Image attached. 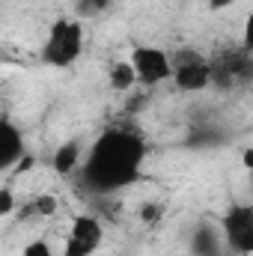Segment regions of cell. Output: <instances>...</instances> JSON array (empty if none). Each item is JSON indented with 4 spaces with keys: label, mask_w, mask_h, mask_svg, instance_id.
Returning <instances> with one entry per match:
<instances>
[{
    "label": "cell",
    "mask_w": 253,
    "mask_h": 256,
    "mask_svg": "<svg viewBox=\"0 0 253 256\" xmlns=\"http://www.w3.org/2000/svg\"><path fill=\"white\" fill-rule=\"evenodd\" d=\"M146 143L134 128H104L86 149L80 182L92 194H114L140 179Z\"/></svg>",
    "instance_id": "6da1fadb"
},
{
    "label": "cell",
    "mask_w": 253,
    "mask_h": 256,
    "mask_svg": "<svg viewBox=\"0 0 253 256\" xmlns=\"http://www.w3.org/2000/svg\"><path fill=\"white\" fill-rule=\"evenodd\" d=\"M84 45H86V36H84L80 18H66L63 15V18H54V24L48 27L39 57L51 68H72L80 60Z\"/></svg>",
    "instance_id": "7a4b0ae2"
},
{
    "label": "cell",
    "mask_w": 253,
    "mask_h": 256,
    "mask_svg": "<svg viewBox=\"0 0 253 256\" xmlns=\"http://www.w3.org/2000/svg\"><path fill=\"white\" fill-rule=\"evenodd\" d=\"M173 84L182 92H202L214 84L212 57L196 48H179L173 54Z\"/></svg>",
    "instance_id": "3957f363"
},
{
    "label": "cell",
    "mask_w": 253,
    "mask_h": 256,
    "mask_svg": "<svg viewBox=\"0 0 253 256\" xmlns=\"http://www.w3.org/2000/svg\"><path fill=\"white\" fill-rule=\"evenodd\" d=\"M220 238L236 256H253V202H232L220 214Z\"/></svg>",
    "instance_id": "277c9868"
},
{
    "label": "cell",
    "mask_w": 253,
    "mask_h": 256,
    "mask_svg": "<svg viewBox=\"0 0 253 256\" xmlns=\"http://www.w3.org/2000/svg\"><path fill=\"white\" fill-rule=\"evenodd\" d=\"M104 248V224L96 214H74L60 256H96Z\"/></svg>",
    "instance_id": "5b68a950"
},
{
    "label": "cell",
    "mask_w": 253,
    "mask_h": 256,
    "mask_svg": "<svg viewBox=\"0 0 253 256\" xmlns=\"http://www.w3.org/2000/svg\"><path fill=\"white\" fill-rule=\"evenodd\" d=\"M128 60L137 72L140 86H158L164 80H173V54L158 45H134Z\"/></svg>",
    "instance_id": "8992f818"
},
{
    "label": "cell",
    "mask_w": 253,
    "mask_h": 256,
    "mask_svg": "<svg viewBox=\"0 0 253 256\" xmlns=\"http://www.w3.org/2000/svg\"><path fill=\"white\" fill-rule=\"evenodd\" d=\"M212 68H214V84L218 86H238L253 80V54L244 48H224L212 54Z\"/></svg>",
    "instance_id": "52a82bcc"
},
{
    "label": "cell",
    "mask_w": 253,
    "mask_h": 256,
    "mask_svg": "<svg viewBox=\"0 0 253 256\" xmlns=\"http://www.w3.org/2000/svg\"><path fill=\"white\" fill-rule=\"evenodd\" d=\"M24 134L18 131V126L3 116L0 120V170L3 173H12L21 161H24Z\"/></svg>",
    "instance_id": "ba28073f"
},
{
    "label": "cell",
    "mask_w": 253,
    "mask_h": 256,
    "mask_svg": "<svg viewBox=\"0 0 253 256\" xmlns=\"http://www.w3.org/2000/svg\"><path fill=\"white\" fill-rule=\"evenodd\" d=\"M84 158H86L84 143H80L78 137H72V140H63V143L57 146V152L51 155V167H54L57 176H72V173H80Z\"/></svg>",
    "instance_id": "9c48e42d"
},
{
    "label": "cell",
    "mask_w": 253,
    "mask_h": 256,
    "mask_svg": "<svg viewBox=\"0 0 253 256\" xmlns=\"http://www.w3.org/2000/svg\"><path fill=\"white\" fill-rule=\"evenodd\" d=\"M57 208H60V200L51 196V194H42V196H33V200L21 202L18 206V218L21 220H45V218L57 214Z\"/></svg>",
    "instance_id": "30bf717a"
},
{
    "label": "cell",
    "mask_w": 253,
    "mask_h": 256,
    "mask_svg": "<svg viewBox=\"0 0 253 256\" xmlns=\"http://www.w3.org/2000/svg\"><path fill=\"white\" fill-rule=\"evenodd\" d=\"M137 84H140V80H137V72H134L131 60H116V63L110 66V72H108V86H110L114 92H131Z\"/></svg>",
    "instance_id": "8fae6325"
},
{
    "label": "cell",
    "mask_w": 253,
    "mask_h": 256,
    "mask_svg": "<svg viewBox=\"0 0 253 256\" xmlns=\"http://www.w3.org/2000/svg\"><path fill=\"white\" fill-rule=\"evenodd\" d=\"M220 242H224V238H220L214 230H208V226H200V230L194 232V254H196V256H218Z\"/></svg>",
    "instance_id": "7c38bea8"
},
{
    "label": "cell",
    "mask_w": 253,
    "mask_h": 256,
    "mask_svg": "<svg viewBox=\"0 0 253 256\" xmlns=\"http://www.w3.org/2000/svg\"><path fill=\"white\" fill-rule=\"evenodd\" d=\"M114 0H78L74 3V18H96L110 9Z\"/></svg>",
    "instance_id": "4fadbf2b"
},
{
    "label": "cell",
    "mask_w": 253,
    "mask_h": 256,
    "mask_svg": "<svg viewBox=\"0 0 253 256\" xmlns=\"http://www.w3.org/2000/svg\"><path fill=\"white\" fill-rule=\"evenodd\" d=\"M18 200H15V191L9 188V185H3L0 188V218H12V214H18Z\"/></svg>",
    "instance_id": "5bb4252c"
},
{
    "label": "cell",
    "mask_w": 253,
    "mask_h": 256,
    "mask_svg": "<svg viewBox=\"0 0 253 256\" xmlns=\"http://www.w3.org/2000/svg\"><path fill=\"white\" fill-rule=\"evenodd\" d=\"M21 256H54V248H51L45 238H33V242L24 244Z\"/></svg>",
    "instance_id": "9a60e30c"
},
{
    "label": "cell",
    "mask_w": 253,
    "mask_h": 256,
    "mask_svg": "<svg viewBox=\"0 0 253 256\" xmlns=\"http://www.w3.org/2000/svg\"><path fill=\"white\" fill-rule=\"evenodd\" d=\"M161 214H164V206H161V202H149V206L140 208V220L149 224V226H155V224L161 220Z\"/></svg>",
    "instance_id": "2e32d148"
},
{
    "label": "cell",
    "mask_w": 253,
    "mask_h": 256,
    "mask_svg": "<svg viewBox=\"0 0 253 256\" xmlns=\"http://www.w3.org/2000/svg\"><path fill=\"white\" fill-rule=\"evenodd\" d=\"M242 48L253 54V9L248 12V18H244V27H242Z\"/></svg>",
    "instance_id": "e0dca14e"
},
{
    "label": "cell",
    "mask_w": 253,
    "mask_h": 256,
    "mask_svg": "<svg viewBox=\"0 0 253 256\" xmlns=\"http://www.w3.org/2000/svg\"><path fill=\"white\" fill-rule=\"evenodd\" d=\"M230 6H236V0H208V9H212V12H224V9H230Z\"/></svg>",
    "instance_id": "ac0fdd59"
},
{
    "label": "cell",
    "mask_w": 253,
    "mask_h": 256,
    "mask_svg": "<svg viewBox=\"0 0 253 256\" xmlns=\"http://www.w3.org/2000/svg\"><path fill=\"white\" fill-rule=\"evenodd\" d=\"M242 164H244V170L250 173V179H253V146H250V149H244V152H242Z\"/></svg>",
    "instance_id": "d6986e66"
}]
</instances>
